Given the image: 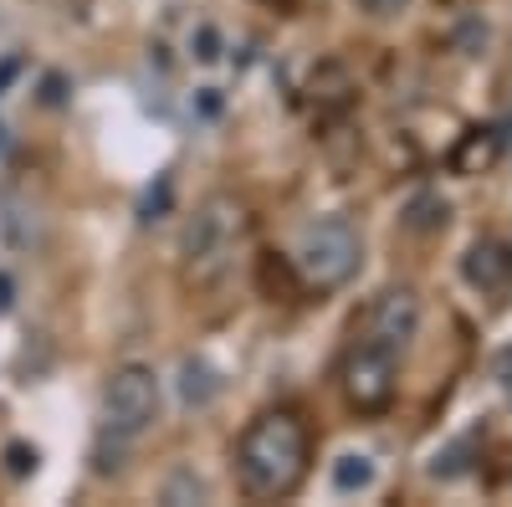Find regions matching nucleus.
<instances>
[{"label":"nucleus","mask_w":512,"mask_h":507,"mask_svg":"<svg viewBox=\"0 0 512 507\" xmlns=\"http://www.w3.org/2000/svg\"><path fill=\"white\" fill-rule=\"evenodd\" d=\"M446 216H451L446 195H441V190H420V195L400 210V226L415 231V236H436V231L446 226Z\"/></svg>","instance_id":"1a4fd4ad"},{"label":"nucleus","mask_w":512,"mask_h":507,"mask_svg":"<svg viewBox=\"0 0 512 507\" xmlns=\"http://www.w3.org/2000/svg\"><path fill=\"white\" fill-rule=\"evenodd\" d=\"M374 477H379V467H374V456H364V451H344L333 461V492H344V497L369 492Z\"/></svg>","instance_id":"9d476101"},{"label":"nucleus","mask_w":512,"mask_h":507,"mask_svg":"<svg viewBox=\"0 0 512 507\" xmlns=\"http://www.w3.org/2000/svg\"><path fill=\"white\" fill-rule=\"evenodd\" d=\"M185 497H190V502H205V497H210V487H205L195 472H175V482L164 487V502H185Z\"/></svg>","instance_id":"f8f14e48"},{"label":"nucleus","mask_w":512,"mask_h":507,"mask_svg":"<svg viewBox=\"0 0 512 507\" xmlns=\"http://www.w3.org/2000/svg\"><path fill=\"white\" fill-rule=\"evenodd\" d=\"M415 333H420V298H415V292L410 287L379 292V303L369 308V323H364V344L400 359Z\"/></svg>","instance_id":"39448f33"},{"label":"nucleus","mask_w":512,"mask_h":507,"mask_svg":"<svg viewBox=\"0 0 512 507\" xmlns=\"http://www.w3.org/2000/svg\"><path fill=\"white\" fill-rule=\"evenodd\" d=\"M364 262V236L349 216H323L297 241V267L313 287H344Z\"/></svg>","instance_id":"7ed1b4c3"},{"label":"nucleus","mask_w":512,"mask_h":507,"mask_svg":"<svg viewBox=\"0 0 512 507\" xmlns=\"http://www.w3.org/2000/svg\"><path fill=\"white\" fill-rule=\"evenodd\" d=\"M190 57H195V62H216V57H221V36H216V26H200V31L190 36Z\"/></svg>","instance_id":"4468645a"},{"label":"nucleus","mask_w":512,"mask_h":507,"mask_svg":"<svg viewBox=\"0 0 512 507\" xmlns=\"http://www.w3.org/2000/svg\"><path fill=\"white\" fill-rule=\"evenodd\" d=\"M11 292H16V282H11L6 272H0V313H6V308H11Z\"/></svg>","instance_id":"f3484780"},{"label":"nucleus","mask_w":512,"mask_h":507,"mask_svg":"<svg viewBox=\"0 0 512 507\" xmlns=\"http://www.w3.org/2000/svg\"><path fill=\"white\" fill-rule=\"evenodd\" d=\"M241 231H246V221H241V205L231 200V195H216V200H205L195 216H190V226H185V236H180V257H185V277L190 282H216L226 267H231V257H236V241H241Z\"/></svg>","instance_id":"f03ea898"},{"label":"nucleus","mask_w":512,"mask_h":507,"mask_svg":"<svg viewBox=\"0 0 512 507\" xmlns=\"http://www.w3.org/2000/svg\"><path fill=\"white\" fill-rule=\"evenodd\" d=\"M180 390H185V405H205L221 385H216V374H210V364L190 359V364H185V385H180Z\"/></svg>","instance_id":"9b49d317"},{"label":"nucleus","mask_w":512,"mask_h":507,"mask_svg":"<svg viewBox=\"0 0 512 507\" xmlns=\"http://www.w3.org/2000/svg\"><path fill=\"white\" fill-rule=\"evenodd\" d=\"M502 144H507V123H477V129H466L461 144L451 149V169L456 175H487L502 154Z\"/></svg>","instance_id":"6e6552de"},{"label":"nucleus","mask_w":512,"mask_h":507,"mask_svg":"<svg viewBox=\"0 0 512 507\" xmlns=\"http://www.w3.org/2000/svg\"><path fill=\"white\" fill-rule=\"evenodd\" d=\"M195 108H200L205 118H216V113H221V93H216V88H200V98H195Z\"/></svg>","instance_id":"dca6fc26"},{"label":"nucleus","mask_w":512,"mask_h":507,"mask_svg":"<svg viewBox=\"0 0 512 507\" xmlns=\"http://www.w3.org/2000/svg\"><path fill=\"white\" fill-rule=\"evenodd\" d=\"M236 472L251 497H287L308 477V431L292 410L256 415L241 446H236Z\"/></svg>","instance_id":"f257e3e1"},{"label":"nucleus","mask_w":512,"mask_h":507,"mask_svg":"<svg viewBox=\"0 0 512 507\" xmlns=\"http://www.w3.org/2000/svg\"><path fill=\"white\" fill-rule=\"evenodd\" d=\"M36 461H41V456H36V446H26V441H11V446H6V472H11L16 482L36 472Z\"/></svg>","instance_id":"ddd939ff"},{"label":"nucleus","mask_w":512,"mask_h":507,"mask_svg":"<svg viewBox=\"0 0 512 507\" xmlns=\"http://www.w3.org/2000/svg\"><path fill=\"white\" fill-rule=\"evenodd\" d=\"M395 354H384V349H369V344H359V354L349 359V369H344V390H349V400L359 405V410H384L395 400Z\"/></svg>","instance_id":"423d86ee"},{"label":"nucleus","mask_w":512,"mask_h":507,"mask_svg":"<svg viewBox=\"0 0 512 507\" xmlns=\"http://www.w3.org/2000/svg\"><path fill=\"white\" fill-rule=\"evenodd\" d=\"M461 277H466V287H477L482 298H502V292L512 287V246L502 236L472 241L466 257H461Z\"/></svg>","instance_id":"0eeeda50"},{"label":"nucleus","mask_w":512,"mask_h":507,"mask_svg":"<svg viewBox=\"0 0 512 507\" xmlns=\"http://www.w3.org/2000/svg\"><path fill=\"white\" fill-rule=\"evenodd\" d=\"M159 420V374L149 364H118L103 385V431L108 436H139Z\"/></svg>","instance_id":"20e7f679"},{"label":"nucleus","mask_w":512,"mask_h":507,"mask_svg":"<svg viewBox=\"0 0 512 507\" xmlns=\"http://www.w3.org/2000/svg\"><path fill=\"white\" fill-rule=\"evenodd\" d=\"M359 6H364V16H374V21H395V16L410 11V0H359Z\"/></svg>","instance_id":"2eb2a0df"}]
</instances>
